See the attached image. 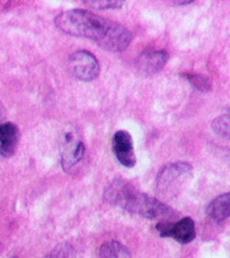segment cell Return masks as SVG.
<instances>
[{"mask_svg":"<svg viewBox=\"0 0 230 258\" xmlns=\"http://www.w3.org/2000/svg\"><path fill=\"white\" fill-rule=\"evenodd\" d=\"M63 33L94 41L100 48L111 52H121L130 45L133 35L118 22L100 17L86 9L63 12L54 20Z\"/></svg>","mask_w":230,"mask_h":258,"instance_id":"cell-1","label":"cell"},{"mask_svg":"<svg viewBox=\"0 0 230 258\" xmlns=\"http://www.w3.org/2000/svg\"><path fill=\"white\" fill-rule=\"evenodd\" d=\"M104 197L109 204L150 220L167 221L175 215L173 209L165 203L139 191L132 183L121 178L114 179L105 190Z\"/></svg>","mask_w":230,"mask_h":258,"instance_id":"cell-2","label":"cell"},{"mask_svg":"<svg viewBox=\"0 0 230 258\" xmlns=\"http://www.w3.org/2000/svg\"><path fill=\"white\" fill-rule=\"evenodd\" d=\"M193 168L190 163L173 162L160 170L156 179V189L160 196L172 198L177 196L191 180Z\"/></svg>","mask_w":230,"mask_h":258,"instance_id":"cell-3","label":"cell"},{"mask_svg":"<svg viewBox=\"0 0 230 258\" xmlns=\"http://www.w3.org/2000/svg\"><path fill=\"white\" fill-rule=\"evenodd\" d=\"M69 68L73 76L84 82H91L98 77L100 66L93 53L79 50L69 57Z\"/></svg>","mask_w":230,"mask_h":258,"instance_id":"cell-4","label":"cell"},{"mask_svg":"<svg viewBox=\"0 0 230 258\" xmlns=\"http://www.w3.org/2000/svg\"><path fill=\"white\" fill-rule=\"evenodd\" d=\"M160 237H169L181 243H188L193 241L196 237L195 223L191 218H183L177 222L169 221H160L156 225Z\"/></svg>","mask_w":230,"mask_h":258,"instance_id":"cell-5","label":"cell"},{"mask_svg":"<svg viewBox=\"0 0 230 258\" xmlns=\"http://www.w3.org/2000/svg\"><path fill=\"white\" fill-rule=\"evenodd\" d=\"M112 144L114 154L119 162L127 168L135 167L137 158L130 134L126 131H118L114 134Z\"/></svg>","mask_w":230,"mask_h":258,"instance_id":"cell-6","label":"cell"},{"mask_svg":"<svg viewBox=\"0 0 230 258\" xmlns=\"http://www.w3.org/2000/svg\"><path fill=\"white\" fill-rule=\"evenodd\" d=\"M86 147L81 141L76 140L73 136H67L66 145L61 155V164L66 172H71L73 168L80 162L85 155Z\"/></svg>","mask_w":230,"mask_h":258,"instance_id":"cell-7","label":"cell"},{"mask_svg":"<svg viewBox=\"0 0 230 258\" xmlns=\"http://www.w3.org/2000/svg\"><path fill=\"white\" fill-rule=\"evenodd\" d=\"M168 53L165 50H153V51L144 52L137 61L138 71L144 75H153L162 71L168 60Z\"/></svg>","mask_w":230,"mask_h":258,"instance_id":"cell-8","label":"cell"},{"mask_svg":"<svg viewBox=\"0 0 230 258\" xmlns=\"http://www.w3.org/2000/svg\"><path fill=\"white\" fill-rule=\"evenodd\" d=\"M20 129L13 122H4L0 125V155L4 158H11L15 154Z\"/></svg>","mask_w":230,"mask_h":258,"instance_id":"cell-9","label":"cell"},{"mask_svg":"<svg viewBox=\"0 0 230 258\" xmlns=\"http://www.w3.org/2000/svg\"><path fill=\"white\" fill-rule=\"evenodd\" d=\"M206 214L217 222L230 218V192L215 197L206 207Z\"/></svg>","mask_w":230,"mask_h":258,"instance_id":"cell-10","label":"cell"},{"mask_svg":"<svg viewBox=\"0 0 230 258\" xmlns=\"http://www.w3.org/2000/svg\"><path fill=\"white\" fill-rule=\"evenodd\" d=\"M99 258H131V254L121 242L107 241L100 247Z\"/></svg>","mask_w":230,"mask_h":258,"instance_id":"cell-11","label":"cell"},{"mask_svg":"<svg viewBox=\"0 0 230 258\" xmlns=\"http://www.w3.org/2000/svg\"><path fill=\"white\" fill-rule=\"evenodd\" d=\"M43 258H76V250L72 245L68 242L59 243Z\"/></svg>","mask_w":230,"mask_h":258,"instance_id":"cell-12","label":"cell"},{"mask_svg":"<svg viewBox=\"0 0 230 258\" xmlns=\"http://www.w3.org/2000/svg\"><path fill=\"white\" fill-rule=\"evenodd\" d=\"M211 126L219 136L230 141V114H222L217 117Z\"/></svg>","mask_w":230,"mask_h":258,"instance_id":"cell-13","label":"cell"},{"mask_svg":"<svg viewBox=\"0 0 230 258\" xmlns=\"http://www.w3.org/2000/svg\"><path fill=\"white\" fill-rule=\"evenodd\" d=\"M186 80L191 83L193 87H195L196 90L201 92H209L211 90V82L208 77L203 75H200V74H191L186 73L184 74Z\"/></svg>","mask_w":230,"mask_h":258,"instance_id":"cell-14","label":"cell"},{"mask_svg":"<svg viewBox=\"0 0 230 258\" xmlns=\"http://www.w3.org/2000/svg\"><path fill=\"white\" fill-rule=\"evenodd\" d=\"M85 5L97 11H107V9L121 8L123 2H113V0H88L84 2Z\"/></svg>","mask_w":230,"mask_h":258,"instance_id":"cell-15","label":"cell"},{"mask_svg":"<svg viewBox=\"0 0 230 258\" xmlns=\"http://www.w3.org/2000/svg\"><path fill=\"white\" fill-rule=\"evenodd\" d=\"M5 119H6V110H5L3 103L0 102V125L5 122Z\"/></svg>","mask_w":230,"mask_h":258,"instance_id":"cell-16","label":"cell"},{"mask_svg":"<svg viewBox=\"0 0 230 258\" xmlns=\"http://www.w3.org/2000/svg\"><path fill=\"white\" fill-rule=\"evenodd\" d=\"M193 2H174V4L178 5V6H181V5H190L192 4Z\"/></svg>","mask_w":230,"mask_h":258,"instance_id":"cell-17","label":"cell"}]
</instances>
